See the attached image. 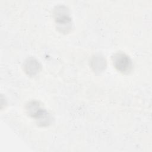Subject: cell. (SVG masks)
<instances>
[{
  "mask_svg": "<svg viewBox=\"0 0 152 152\" xmlns=\"http://www.w3.org/2000/svg\"><path fill=\"white\" fill-rule=\"evenodd\" d=\"M90 66L94 72L100 73L106 67V59L101 55H94L90 59Z\"/></svg>",
  "mask_w": 152,
  "mask_h": 152,
  "instance_id": "5b68a950",
  "label": "cell"
},
{
  "mask_svg": "<svg viewBox=\"0 0 152 152\" xmlns=\"http://www.w3.org/2000/svg\"><path fill=\"white\" fill-rule=\"evenodd\" d=\"M112 61L115 68L123 74L129 73L133 67L131 58L124 52H116L112 56Z\"/></svg>",
  "mask_w": 152,
  "mask_h": 152,
  "instance_id": "3957f363",
  "label": "cell"
},
{
  "mask_svg": "<svg viewBox=\"0 0 152 152\" xmlns=\"http://www.w3.org/2000/svg\"><path fill=\"white\" fill-rule=\"evenodd\" d=\"M23 68L24 72L28 75L34 76L40 71L41 65L36 58L29 57L25 60L23 64Z\"/></svg>",
  "mask_w": 152,
  "mask_h": 152,
  "instance_id": "277c9868",
  "label": "cell"
},
{
  "mask_svg": "<svg viewBox=\"0 0 152 152\" xmlns=\"http://www.w3.org/2000/svg\"><path fill=\"white\" fill-rule=\"evenodd\" d=\"M53 15L58 31L62 33H67L71 31L72 27V19L69 16V10L66 6H56L53 10Z\"/></svg>",
  "mask_w": 152,
  "mask_h": 152,
  "instance_id": "7a4b0ae2",
  "label": "cell"
},
{
  "mask_svg": "<svg viewBox=\"0 0 152 152\" xmlns=\"http://www.w3.org/2000/svg\"><path fill=\"white\" fill-rule=\"evenodd\" d=\"M26 110L30 116L35 119L39 126H48L52 122V118L50 113L43 109L39 102L36 100H32L27 103Z\"/></svg>",
  "mask_w": 152,
  "mask_h": 152,
  "instance_id": "6da1fadb",
  "label": "cell"
}]
</instances>
